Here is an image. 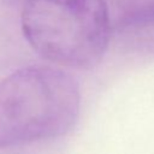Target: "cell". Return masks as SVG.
<instances>
[{
    "label": "cell",
    "instance_id": "obj_2",
    "mask_svg": "<svg viewBox=\"0 0 154 154\" xmlns=\"http://www.w3.org/2000/svg\"><path fill=\"white\" fill-rule=\"evenodd\" d=\"M20 23L40 57L73 69L95 66L111 37L106 0H25Z\"/></svg>",
    "mask_w": 154,
    "mask_h": 154
},
{
    "label": "cell",
    "instance_id": "obj_1",
    "mask_svg": "<svg viewBox=\"0 0 154 154\" xmlns=\"http://www.w3.org/2000/svg\"><path fill=\"white\" fill-rule=\"evenodd\" d=\"M81 106L76 79L45 65L23 67L0 81V148L63 136Z\"/></svg>",
    "mask_w": 154,
    "mask_h": 154
}]
</instances>
